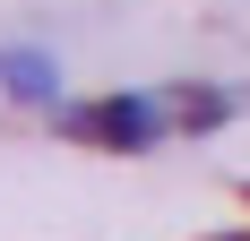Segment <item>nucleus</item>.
Wrapping results in <instances>:
<instances>
[{
    "label": "nucleus",
    "mask_w": 250,
    "mask_h": 241,
    "mask_svg": "<svg viewBox=\"0 0 250 241\" xmlns=\"http://www.w3.org/2000/svg\"><path fill=\"white\" fill-rule=\"evenodd\" d=\"M61 120V138L78 146H112V155H147L173 120H164V95H104V103H69V112H52Z\"/></svg>",
    "instance_id": "1"
},
{
    "label": "nucleus",
    "mask_w": 250,
    "mask_h": 241,
    "mask_svg": "<svg viewBox=\"0 0 250 241\" xmlns=\"http://www.w3.org/2000/svg\"><path fill=\"white\" fill-rule=\"evenodd\" d=\"M0 95H26V103H61V69L43 52H0Z\"/></svg>",
    "instance_id": "2"
},
{
    "label": "nucleus",
    "mask_w": 250,
    "mask_h": 241,
    "mask_svg": "<svg viewBox=\"0 0 250 241\" xmlns=\"http://www.w3.org/2000/svg\"><path fill=\"white\" fill-rule=\"evenodd\" d=\"M173 103H181V112H173L181 129H225V120L242 112V95H225V86H181Z\"/></svg>",
    "instance_id": "3"
}]
</instances>
